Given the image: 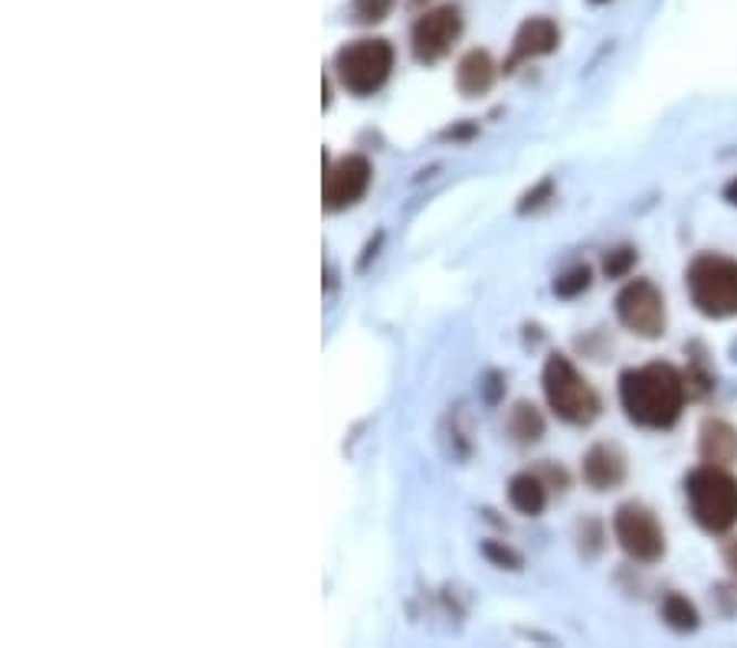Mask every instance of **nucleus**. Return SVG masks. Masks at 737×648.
Instances as JSON below:
<instances>
[{"instance_id": "nucleus-1", "label": "nucleus", "mask_w": 737, "mask_h": 648, "mask_svg": "<svg viewBox=\"0 0 737 648\" xmlns=\"http://www.w3.org/2000/svg\"><path fill=\"white\" fill-rule=\"evenodd\" d=\"M688 384L668 364H646L623 370L620 377V404L626 416L643 429H668L678 422L685 409Z\"/></svg>"}, {"instance_id": "nucleus-2", "label": "nucleus", "mask_w": 737, "mask_h": 648, "mask_svg": "<svg viewBox=\"0 0 737 648\" xmlns=\"http://www.w3.org/2000/svg\"><path fill=\"white\" fill-rule=\"evenodd\" d=\"M685 498L702 531L725 534L737 524V479L722 466H698L685 479Z\"/></svg>"}, {"instance_id": "nucleus-3", "label": "nucleus", "mask_w": 737, "mask_h": 648, "mask_svg": "<svg viewBox=\"0 0 737 648\" xmlns=\"http://www.w3.org/2000/svg\"><path fill=\"white\" fill-rule=\"evenodd\" d=\"M688 295L695 309L708 318L737 315V259L705 252L688 265Z\"/></svg>"}, {"instance_id": "nucleus-4", "label": "nucleus", "mask_w": 737, "mask_h": 648, "mask_svg": "<svg viewBox=\"0 0 737 648\" xmlns=\"http://www.w3.org/2000/svg\"><path fill=\"white\" fill-rule=\"evenodd\" d=\"M541 384H544L548 406L558 412V419L571 422V426H590L600 416L596 390L590 387V380L573 367L564 354L548 357Z\"/></svg>"}, {"instance_id": "nucleus-5", "label": "nucleus", "mask_w": 737, "mask_h": 648, "mask_svg": "<svg viewBox=\"0 0 737 648\" xmlns=\"http://www.w3.org/2000/svg\"><path fill=\"white\" fill-rule=\"evenodd\" d=\"M394 70V46L387 40H354L334 56V73L351 95H374Z\"/></svg>"}, {"instance_id": "nucleus-6", "label": "nucleus", "mask_w": 737, "mask_h": 648, "mask_svg": "<svg viewBox=\"0 0 737 648\" xmlns=\"http://www.w3.org/2000/svg\"><path fill=\"white\" fill-rule=\"evenodd\" d=\"M613 531H616L620 547L640 564H655L665 554V534L653 511L643 504H633V501L620 504L613 518Z\"/></svg>"}, {"instance_id": "nucleus-7", "label": "nucleus", "mask_w": 737, "mask_h": 648, "mask_svg": "<svg viewBox=\"0 0 737 648\" xmlns=\"http://www.w3.org/2000/svg\"><path fill=\"white\" fill-rule=\"evenodd\" d=\"M616 318L633 334L655 341L665 334V299L650 279H636L616 295Z\"/></svg>"}, {"instance_id": "nucleus-8", "label": "nucleus", "mask_w": 737, "mask_h": 648, "mask_svg": "<svg viewBox=\"0 0 737 648\" xmlns=\"http://www.w3.org/2000/svg\"><path fill=\"white\" fill-rule=\"evenodd\" d=\"M463 33V13L459 7L453 3H443L436 10H426L416 23H413V33H409V46H413V56L419 63H436L443 60L453 43L459 40Z\"/></svg>"}, {"instance_id": "nucleus-9", "label": "nucleus", "mask_w": 737, "mask_h": 648, "mask_svg": "<svg viewBox=\"0 0 737 648\" xmlns=\"http://www.w3.org/2000/svg\"><path fill=\"white\" fill-rule=\"evenodd\" d=\"M371 161L361 158V155H344L341 161H334L325 170V187H322V200H325V210L338 213V210H347L354 207L367 187H371Z\"/></svg>"}, {"instance_id": "nucleus-10", "label": "nucleus", "mask_w": 737, "mask_h": 648, "mask_svg": "<svg viewBox=\"0 0 737 648\" xmlns=\"http://www.w3.org/2000/svg\"><path fill=\"white\" fill-rule=\"evenodd\" d=\"M561 43V33H558V23L548 20V17H531L518 27L515 33V43H511V56L505 63V73H511L518 63H528V60H538V56H548L554 53Z\"/></svg>"}, {"instance_id": "nucleus-11", "label": "nucleus", "mask_w": 737, "mask_h": 648, "mask_svg": "<svg viewBox=\"0 0 737 648\" xmlns=\"http://www.w3.org/2000/svg\"><path fill=\"white\" fill-rule=\"evenodd\" d=\"M626 475V459L616 446H593L583 459V479L596 491L616 488Z\"/></svg>"}, {"instance_id": "nucleus-12", "label": "nucleus", "mask_w": 737, "mask_h": 648, "mask_svg": "<svg viewBox=\"0 0 737 648\" xmlns=\"http://www.w3.org/2000/svg\"><path fill=\"white\" fill-rule=\"evenodd\" d=\"M698 449L708 466H731L737 459V429L725 419H708L702 426Z\"/></svg>"}, {"instance_id": "nucleus-13", "label": "nucleus", "mask_w": 737, "mask_h": 648, "mask_svg": "<svg viewBox=\"0 0 737 648\" xmlns=\"http://www.w3.org/2000/svg\"><path fill=\"white\" fill-rule=\"evenodd\" d=\"M491 82H495V63H491V56L486 50H473V53H466V56L459 60V66H456V85H459L463 95L476 98V95L489 92Z\"/></svg>"}, {"instance_id": "nucleus-14", "label": "nucleus", "mask_w": 737, "mask_h": 648, "mask_svg": "<svg viewBox=\"0 0 737 648\" xmlns=\"http://www.w3.org/2000/svg\"><path fill=\"white\" fill-rule=\"evenodd\" d=\"M508 501H511V508H515L518 514L534 518V514H541L544 504H548V488H544V482H541L538 475L521 472V475H515V479L508 482Z\"/></svg>"}, {"instance_id": "nucleus-15", "label": "nucleus", "mask_w": 737, "mask_h": 648, "mask_svg": "<svg viewBox=\"0 0 737 648\" xmlns=\"http://www.w3.org/2000/svg\"><path fill=\"white\" fill-rule=\"evenodd\" d=\"M662 619H665V626L675 629V633H695V629H698V613H695V606H692L685 596H678V593H668V596H665V603H662Z\"/></svg>"}, {"instance_id": "nucleus-16", "label": "nucleus", "mask_w": 737, "mask_h": 648, "mask_svg": "<svg viewBox=\"0 0 737 648\" xmlns=\"http://www.w3.org/2000/svg\"><path fill=\"white\" fill-rule=\"evenodd\" d=\"M508 432H511L518 442H538L541 432H544V419H541V412L531 404H518L511 409Z\"/></svg>"}, {"instance_id": "nucleus-17", "label": "nucleus", "mask_w": 737, "mask_h": 648, "mask_svg": "<svg viewBox=\"0 0 737 648\" xmlns=\"http://www.w3.org/2000/svg\"><path fill=\"white\" fill-rule=\"evenodd\" d=\"M590 289V269L587 265H573L568 272H561L558 279H554V292L561 295V299H577L580 292H587Z\"/></svg>"}, {"instance_id": "nucleus-18", "label": "nucleus", "mask_w": 737, "mask_h": 648, "mask_svg": "<svg viewBox=\"0 0 737 648\" xmlns=\"http://www.w3.org/2000/svg\"><path fill=\"white\" fill-rule=\"evenodd\" d=\"M394 0H351V13L357 23H381L387 20Z\"/></svg>"}, {"instance_id": "nucleus-19", "label": "nucleus", "mask_w": 737, "mask_h": 648, "mask_svg": "<svg viewBox=\"0 0 737 648\" xmlns=\"http://www.w3.org/2000/svg\"><path fill=\"white\" fill-rule=\"evenodd\" d=\"M633 265H636V249H630V245H620V249H613V252L603 259V272H606L610 279H623Z\"/></svg>"}, {"instance_id": "nucleus-20", "label": "nucleus", "mask_w": 737, "mask_h": 648, "mask_svg": "<svg viewBox=\"0 0 737 648\" xmlns=\"http://www.w3.org/2000/svg\"><path fill=\"white\" fill-rule=\"evenodd\" d=\"M482 551H486V557H491V561H495L498 567H508V569L521 567V557H518V554H511L508 547L495 544V541H489V544H486Z\"/></svg>"}, {"instance_id": "nucleus-21", "label": "nucleus", "mask_w": 737, "mask_h": 648, "mask_svg": "<svg viewBox=\"0 0 737 648\" xmlns=\"http://www.w3.org/2000/svg\"><path fill=\"white\" fill-rule=\"evenodd\" d=\"M725 561H728V567L737 569V541H731V544L725 547Z\"/></svg>"}, {"instance_id": "nucleus-22", "label": "nucleus", "mask_w": 737, "mask_h": 648, "mask_svg": "<svg viewBox=\"0 0 737 648\" xmlns=\"http://www.w3.org/2000/svg\"><path fill=\"white\" fill-rule=\"evenodd\" d=\"M725 200H728V203H735V207H737V180H731V184L725 187Z\"/></svg>"}, {"instance_id": "nucleus-23", "label": "nucleus", "mask_w": 737, "mask_h": 648, "mask_svg": "<svg viewBox=\"0 0 737 648\" xmlns=\"http://www.w3.org/2000/svg\"><path fill=\"white\" fill-rule=\"evenodd\" d=\"M409 3H423V0H409Z\"/></svg>"}]
</instances>
